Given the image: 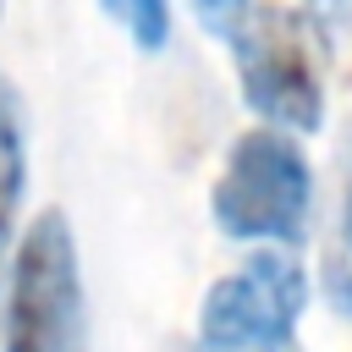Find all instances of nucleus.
<instances>
[{
	"label": "nucleus",
	"instance_id": "1",
	"mask_svg": "<svg viewBox=\"0 0 352 352\" xmlns=\"http://www.w3.org/2000/svg\"><path fill=\"white\" fill-rule=\"evenodd\" d=\"M0 346L6 352H82L88 346L77 242L60 209H44L11 253Z\"/></svg>",
	"mask_w": 352,
	"mask_h": 352
},
{
	"label": "nucleus",
	"instance_id": "2",
	"mask_svg": "<svg viewBox=\"0 0 352 352\" xmlns=\"http://www.w3.org/2000/svg\"><path fill=\"white\" fill-rule=\"evenodd\" d=\"M236 72L248 104L292 132H319L324 121V50L302 11L264 0L236 28Z\"/></svg>",
	"mask_w": 352,
	"mask_h": 352
},
{
	"label": "nucleus",
	"instance_id": "3",
	"mask_svg": "<svg viewBox=\"0 0 352 352\" xmlns=\"http://www.w3.org/2000/svg\"><path fill=\"white\" fill-rule=\"evenodd\" d=\"M314 176L297 143L275 126H253L231 143L214 182V226L236 242H297L308 220Z\"/></svg>",
	"mask_w": 352,
	"mask_h": 352
},
{
	"label": "nucleus",
	"instance_id": "4",
	"mask_svg": "<svg viewBox=\"0 0 352 352\" xmlns=\"http://www.w3.org/2000/svg\"><path fill=\"white\" fill-rule=\"evenodd\" d=\"M302 308H308V275L297 270L292 253L264 248L236 275L209 286L192 352H297L292 330Z\"/></svg>",
	"mask_w": 352,
	"mask_h": 352
},
{
	"label": "nucleus",
	"instance_id": "5",
	"mask_svg": "<svg viewBox=\"0 0 352 352\" xmlns=\"http://www.w3.org/2000/svg\"><path fill=\"white\" fill-rule=\"evenodd\" d=\"M22 182H28L22 104H16V88L0 77V275L11 264V231H16V209H22Z\"/></svg>",
	"mask_w": 352,
	"mask_h": 352
},
{
	"label": "nucleus",
	"instance_id": "6",
	"mask_svg": "<svg viewBox=\"0 0 352 352\" xmlns=\"http://www.w3.org/2000/svg\"><path fill=\"white\" fill-rule=\"evenodd\" d=\"M324 292L336 314H352V148L341 165V209H336V231L324 248Z\"/></svg>",
	"mask_w": 352,
	"mask_h": 352
},
{
	"label": "nucleus",
	"instance_id": "7",
	"mask_svg": "<svg viewBox=\"0 0 352 352\" xmlns=\"http://www.w3.org/2000/svg\"><path fill=\"white\" fill-rule=\"evenodd\" d=\"M104 11L126 28L138 50H165L170 44V0H104Z\"/></svg>",
	"mask_w": 352,
	"mask_h": 352
},
{
	"label": "nucleus",
	"instance_id": "8",
	"mask_svg": "<svg viewBox=\"0 0 352 352\" xmlns=\"http://www.w3.org/2000/svg\"><path fill=\"white\" fill-rule=\"evenodd\" d=\"M192 11H198V22L214 33V38H236V28L248 22V11H253V0H187Z\"/></svg>",
	"mask_w": 352,
	"mask_h": 352
},
{
	"label": "nucleus",
	"instance_id": "9",
	"mask_svg": "<svg viewBox=\"0 0 352 352\" xmlns=\"http://www.w3.org/2000/svg\"><path fill=\"white\" fill-rule=\"evenodd\" d=\"M319 6H330V11H346V6H352V0H319Z\"/></svg>",
	"mask_w": 352,
	"mask_h": 352
}]
</instances>
